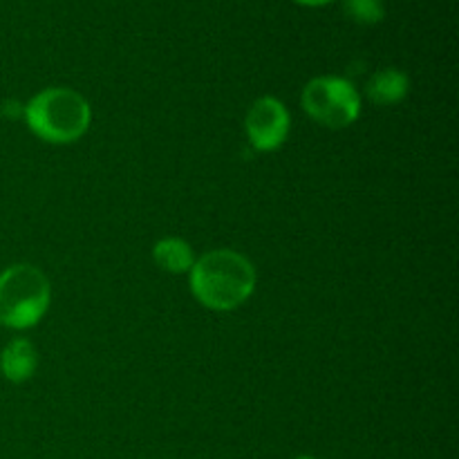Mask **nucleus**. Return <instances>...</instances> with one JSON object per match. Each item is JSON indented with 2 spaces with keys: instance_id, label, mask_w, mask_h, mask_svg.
<instances>
[{
  "instance_id": "1",
  "label": "nucleus",
  "mask_w": 459,
  "mask_h": 459,
  "mask_svg": "<svg viewBox=\"0 0 459 459\" xmlns=\"http://www.w3.org/2000/svg\"><path fill=\"white\" fill-rule=\"evenodd\" d=\"M255 290V269L233 249H215L191 267V291L204 307L231 312L249 300Z\"/></svg>"
},
{
  "instance_id": "2",
  "label": "nucleus",
  "mask_w": 459,
  "mask_h": 459,
  "mask_svg": "<svg viewBox=\"0 0 459 459\" xmlns=\"http://www.w3.org/2000/svg\"><path fill=\"white\" fill-rule=\"evenodd\" d=\"M25 124L36 137L49 143H74L92 121V110L83 94L70 88H48L25 103Z\"/></svg>"
},
{
  "instance_id": "3",
  "label": "nucleus",
  "mask_w": 459,
  "mask_h": 459,
  "mask_svg": "<svg viewBox=\"0 0 459 459\" xmlns=\"http://www.w3.org/2000/svg\"><path fill=\"white\" fill-rule=\"evenodd\" d=\"M52 299L48 276L34 264H12L0 273V325L9 330L34 327Z\"/></svg>"
},
{
  "instance_id": "4",
  "label": "nucleus",
  "mask_w": 459,
  "mask_h": 459,
  "mask_svg": "<svg viewBox=\"0 0 459 459\" xmlns=\"http://www.w3.org/2000/svg\"><path fill=\"white\" fill-rule=\"evenodd\" d=\"M303 108L325 128H348L361 115V97L348 79L316 76L303 90Z\"/></svg>"
},
{
  "instance_id": "5",
  "label": "nucleus",
  "mask_w": 459,
  "mask_h": 459,
  "mask_svg": "<svg viewBox=\"0 0 459 459\" xmlns=\"http://www.w3.org/2000/svg\"><path fill=\"white\" fill-rule=\"evenodd\" d=\"M290 112L285 103L278 101L276 97L255 99L245 119L249 142L260 152H272L281 148L290 134Z\"/></svg>"
},
{
  "instance_id": "6",
  "label": "nucleus",
  "mask_w": 459,
  "mask_h": 459,
  "mask_svg": "<svg viewBox=\"0 0 459 459\" xmlns=\"http://www.w3.org/2000/svg\"><path fill=\"white\" fill-rule=\"evenodd\" d=\"M39 366V354L36 348L27 339H13L4 345L0 352V372L12 384H25L34 377Z\"/></svg>"
},
{
  "instance_id": "7",
  "label": "nucleus",
  "mask_w": 459,
  "mask_h": 459,
  "mask_svg": "<svg viewBox=\"0 0 459 459\" xmlns=\"http://www.w3.org/2000/svg\"><path fill=\"white\" fill-rule=\"evenodd\" d=\"M411 90V81L397 67H384L370 76L366 85V94L377 106H393L399 103Z\"/></svg>"
},
{
  "instance_id": "8",
  "label": "nucleus",
  "mask_w": 459,
  "mask_h": 459,
  "mask_svg": "<svg viewBox=\"0 0 459 459\" xmlns=\"http://www.w3.org/2000/svg\"><path fill=\"white\" fill-rule=\"evenodd\" d=\"M152 258L164 272L169 273H186L191 272L195 255H193L191 245L182 238H164L152 249Z\"/></svg>"
},
{
  "instance_id": "9",
  "label": "nucleus",
  "mask_w": 459,
  "mask_h": 459,
  "mask_svg": "<svg viewBox=\"0 0 459 459\" xmlns=\"http://www.w3.org/2000/svg\"><path fill=\"white\" fill-rule=\"evenodd\" d=\"M343 12L359 25H377L385 16L381 0H343Z\"/></svg>"
},
{
  "instance_id": "10",
  "label": "nucleus",
  "mask_w": 459,
  "mask_h": 459,
  "mask_svg": "<svg viewBox=\"0 0 459 459\" xmlns=\"http://www.w3.org/2000/svg\"><path fill=\"white\" fill-rule=\"evenodd\" d=\"M299 4H305V7H323V4H330L334 0H296Z\"/></svg>"
},
{
  "instance_id": "11",
  "label": "nucleus",
  "mask_w": 459,
  "mask_h": 459,
  "mask_svg": "<svg viewBox=\"0 0 459 459\" xmlns=\"http://www.w3.org/2000/svg\"><path fill=\"white\" fill-rule=\"evenodd\" d=\"M296 459H314V457H307V455H303V457H296Z\"/></svg>"
}]
</instances>
